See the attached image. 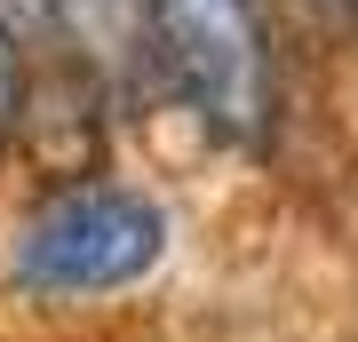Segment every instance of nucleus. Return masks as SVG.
Masks as SVG:
<instances>
[{
    "label": "nucleus",
    "instance_id": "obj_3",
    "mask_svg": "<svg viewBox=\"0 0 358 342\" xmlns=\"http://www.w3.org/2000/svg\"><path fill=\"white\" fill-rule=\"evenodd\" d=\"M327 8H350V0H327Z\"/></svg>",
    "mask_w": 358,
    "mask_h": 342
},
{
    "label": "nucleus",
    "instance_id": "obj_2",
    "mask_svg": "<svg viewBox=\"0 0 358 342\" xmlns=\"http://www.w3.org/2000/svg\"><path fill=\"white\" fill-rule=\"evenodd\" d=\"M167 88L199 112L207 136L255 143L271 127V32L263 0H143Z\"/></svg>",
    "mask_w": 358,
    "mask_h": 342
},
{
    "label": "nucleus",
    "instance_id": "obj_1",
    "mask_svg": "<svg viewBox=\"0 0 358 342\" xmlns=\"http://www.w3.org/2000/svg\"><path fill=\"white\" fill-rule=\"evenodd\" d=\"M167 247H176V231H167V207L152 191L112 183V176H72L8 223L0 279L40 311H88L159 279Z\"/></svg>",
    "mask_w": 358,
    "mask_h": 342
}]
</instances>
